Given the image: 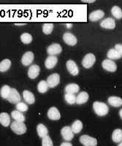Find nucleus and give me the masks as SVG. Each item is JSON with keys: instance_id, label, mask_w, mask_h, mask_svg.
<instances>
[{"instance_id": "f257e3e1", "label": "nucleus", "mask_w": 122, "mask_h": 146, "mask_svg": "<svg viewBox=\"0 0 122 146\" xmlns=\"http://www.w3.org/2000/svg\"><path fill=\"white\" fill-rule=\"evenodd\" d=\"M93 108L96 114L99 116H104L108 113L109 108L105 103L102 102H94L93 104Z\"/></svg>"}, {"instance_id": "f03ea898", "label": "nucleus", "mask_w": 122, "mask_h": 146, "mask_svg": "<svg viewBox=\"0 0 122 146\" xmlns=\"http://www.w3.org/2000/svg\"><path fill=\"white\" fill-rule=\"evenodd\" d=\"M10 128L12 131L16 135H24L27 131V126L24 123V122H19V121H15L11 123Z\"/></svg>"}, {"instance_id": "7ed1b4c3", "label": "nucleus", "mask_w": 122, "mask_h": 146, "mask_svg": "<svg viewBox=\"0 0 122 146\" xmlns=\"http://www.w3.org/2000/svg\"><path fill=\"white\" fill-rule=\"evenodd\" d=\"M96 62L95 56L92 53H88L84 56L82 61V65L86 69L91 68Z\"/></svg>"}, {"instance_id": "20e7f679", "label": "nucleus", "mask_w": 122, "mask_h": 146, "mask_svg": "<svg viewBox=\"0 0 122 146\" xmlns=\"http://www.w3.org/2000/svg\"><path fill=\"white\" fill-rule=\"evenodd\" d=\"M80 142L84 146H97V139L89 135H82L80 137Z\"/></svg>"}, {"instance_id": "39448f33", "label": "nucleus", "mask_w": 122, "mask_h": 146, "mask_svg": "<svg viewBox=\"0 0 122 146\" xmlns=\"http://www.w3.org/2000/svg\"><path fill=\"white\" fill-rule=\"evenodd\" d=\"M47 83L49 88H54L60 83V76L57 73H54L48 77Z\"/></svg>"}, {"instance_id": "423d86ee", "label": "nucleus", "mask_w": 122, "mask_h": 146, "mask_svg": "<svg viewBox=\"0 0 122 146\" xmlns=\"http://www.w3.org/2000/svg\"><path fill=\"white\" fill-rule=\"evenodd\" d=\"M61 134L64 140L67 142L70 141L74 137V132L70 126H64L61 131Z\"/></svg>"}, {"instance_id": "0eeeda50", "label": "nucleus", "mask_w": 122, "mask_h": 146, "mask_svg": "<svg viewBox=\"0 0 122 146\" xmlns=\"http://www.w3.org/2000/svg\"><path fill=\"white\" fill-rule=\"evenodd\" d=\"M10 103L12 104H18L21 102V95L19 93V91H17L15 88H11V91H10V94L9 95L8 98L7 99Z\"/></svg>"}, {"instance_id": "6e6552de", "label": "nucleus", "mask_w": 122, "mask_h": 146, "mask_svg": "<svg viewBox=\"0 0 122 146\" xmlns=\"http://www.w3.org/2000/svg\"><path fill=\"white\" fill-rule=\"evenodd\" d=\"M62 48L59 44L54 43L49 45L47 48V53L49 56H56L62 53Z\"/></svg>"}, {"instance_id": "1a4fd4ad", "label": "nucleus", "mask_w": 122, "mask_h": 146, "mask_svg": "<svg viewBox=\"0 0 122 146\" xmlns=\"http://www.w3.org/2000/svg\"><path fill=\"white\" fill-rule=\"evenodd\" d=\"M102 66L105 70L108 72H114L117 70V65L113 60H104L102 63Z\"/></svg>"}, {"instance_id": "9d476101", "label": "nucleus", "mask_w": 122, "mask_h": 146, "mask_svg": "<svg viewBox=\"0 0 122 146\" xmlns=\"http://www.w3.org/2000/svg\"><path fill=\"white\" fill-rule=\"evenodd\" d=\"M66 65H67V70H68L69 72L70 73L71 75H73V76H76V75H78L79 68L78 65L76 64V63L74 61H72V60H69V61L67 62Z\"/></svg>"}, {"instance_id": "9b49d317", "label": "nucleus", "mask_w": 122, "mask_h": 146, "mask_svg": "<svg viewBox=\"0 0 122 146\" xmlns=\"http://www.w3.org/2000/svg\"><path fill=\"white\" fill-rule=\"evenodd\" d=\"M63 40L66 44L71 46H74L77 44V38L75 35L70 32H66L63 35Z\"/></svg>"}, {"instance_id": "f8f14e48", "label": "nucleus", "mask_w": 122, "mask_h": 146, "mask_svg": "<svg viewBox=\"0 0 122 146\" xmlns=\"http://www.w3.org/2000/svg\"><path fill=\"white\" fill-rule=\"evenodd\" d=\"M40 68L38 65L34 64L29 68L28 70V76L31 79H35L40 75Z\"/></svg>"}, {"instance_id": "ddd939ff", "label": "nucleus", "mask_w": 122, "mask_h": 146, "mask_svg": "<svg viewBox=\"0 0 122 146\" xmlns=\"http://www.w3.org/2000/svg\"><path fill=\"white\" fill-rule=\"evenodd\" d=\"M34 54L32 52L28 51L23 55L21 58V63L24 66H29L33 62Z\"/></svg>"}, {"instance_id": "4468645a", "label": "nucleus", "mask_w": 122, "mask_h": 146, "mask_svg": "<svg viewBox=\"0 0 122 146\" xmlns=\"http://www.w3.org/2000/svg\"><path fill=\"white\" fill-rule=\"evenodd\" d=\"M48 117L50 118V120L53 121H57L59 120L61 118L60 112L59 111V110L57 109L55 107H52L48 111Z\"/></svg>"}, {"instance_id": "2eb2a0df", "label": "nucleus", "mask_w": 122, "mask_h": 146, "mask_svg": "<svg viewBox=\"0 0 122 146\" xmlns=\"http://www.w3.org/2000/svg\"><path fill=\"white\" fill-rule=\"evenodd\" d=\"M100 26L104 29H113L115 27V20H114V18H107L101 22Z\"/></svg>"}, {"instance_id": "dca6fc26", "label": "nucleus", "mask_w": 122, "mask_h": 146, "mask_svg": "<svg viewBox=\"0 0 122 146\" xmlns=\"http://www.w3.org/2000/svg\"><path fill=\"white\" fill-rule=\"evenodd\" d=\"M58 62V58L55 56H49L45 62V66L48 70L54 68Z\"/></svg>"}, {"instance_id": "f3484780", "label": "nucleus", "mask_w": 122, "mask_h": 146, "mask_svg": "<svg viewBox=\"0 0 122 146\" xmlns=\"http://www.w3.org/2000/svg\"><path fill=\"white\" fill-rule=\"evenodd\" d=\"M104 15H105V13L102 10H98L91 13L89 15V18L91 21H97L103 18Z\"/></svg>"}, {"instance_id": "a211bd4d", "label": "nucleus", "mask_w": 122, "mask_h": 146, "mask_svg": "<svg viewBox=\"0 0 122 146\" xmlns=\"http://www.w3.org/2000/svg\"><path fill=\"white\" fill-rule=\"evenodd\" d=\"M23 97H24V100L27 102V103H28L29 105H32L35 102V97H34V94L31 91H28V90L24 91V92H23Z\"/></svg>"}, {"instance_id": "6ab92c4d", "label": "nucleus", "mask_w": 122, "mask_h": 146, "mask_svg": "<svg viewBox=\"0 0 122 146\" xmlns=\"http://www.w3.org/2000/svg\"><path fill=\"white\" fill-rule=\"evenodd\" d=\"M110 105L115 108H119L122 106V99L118 96H110L107 100Z\"/></svg>"}, {"instance_id": "aec40b11", "label": "nucleus", "mask_w": 122, "mask_h": 146, "mask_svg": "<svg viewBox=\"0 0 122 146\" xmlns=\"http://www.w3.org/2000/svg\"><path fill=\"white\" fill-rule=\"evenodd\" d=\"M89 100V94L87 92L82 91L76 97V103L78 105H83Z\"/></svg>"}, {"instance_id": "412c9836", "label": "nucleus", "mask_w": 122, "mask_h": 146, "mask_svg": "<svg viewBox=\"0 0 122 146\" xmlns=\"http://www.w3.org/2000/svg\"><path fill=\"white\" fill-rule=\"evenodd\" d=\"M0 123L3 126L7 127L10 123V117L8 113H0Z\"/></svg>"}, {"instance_id": "4be33fe9", "label": "nucleus", "mask_w": 122, "mask_h": 146, "mask_svg": "<svg viewBox=\"0 0 122 146\" xmlns=\"http://www.w3.org/2000/svg\"><path fill=\"white\" fill-rule=\"evenodd\" d=\"M79 86L76 83H70V84H68L67 86H66L65 87V91L66 93L68 94H75L78 93L79 91Z\"/></svg>"}, {"instance_id": "5701e85b", "label": "nucleus", "mask_w": 122, "mask_h": 146, "mask_svg": "<svg viewBox=\"0 0 122 146\" xmlns=\"http://www.w3.org/2000/svg\"><path fill=\"white\" fill-rule=\"evenodd\" d=\"M37 131L39 137L41 138L45 137L47 136L48 134V129L46 128V126H45L44 124H42V123H40V124H38V126H37Z\"/></svg>"}, {"instance_id": "b1692460", "label": "nucleus", "mask_w": 122, "mask_h": 146, "mask_svg": "<svg viewBox=\"0 0 122 146\" xmlns=\"http://www.w3.org/2000/svg\"><path fill=\"white\" fill-rule=\"evenodd\" d=\"M11 117L15 120V121H19V122H24L25 121V116L19 110H13L11 113Z\"/></svg>"}, {"instance_id": "393cba45", "label": "nucleus", "mask_w": 122, "mask_h": 146, "mask_svg": "<svg viewBox=\"0 0 122 146\" xmlns=\"http://www.w3.org/2000/svg\"><path fill=\"white\" fill-rule=\"evenodd\" d=\"M107 56L110 60H117L121 58V56L119 54V52L115 50V48H111L107 52Z\"/></svg>"}, {"instance_id": "a878e982", "label": "nucleus", "mask_w": 122, "mask_h": 146, "mask_svg": "<svg viewBox=\"0 0 122 146\" xmlns=\"http://www.w3.org/2000/svg\"><path fill=\"white\" fill-rule=\"evenodd\" d=\"M11 64H12V62L10 59H4L0 62V72H5L7 71L11 66Z\"/></svg>"}, {"instance_id": "bb28decb", "label": "nucleus", "mask_w": 122, "mask_h": 146, "mask_svg": "<svg viewBox=\"0 0 122 146\" xmlns=\"http://www.w3.org/2000/svg\"><path fill=\"white\" fill-rule=\"evenodd\" d=\"M112 139L115 143H121L122 141V130L120 129L114 130L112 135Z\"/></svg>"}, {"instance_id": "cd10ccee", "label": "nucleus", "mask_w": 122, "mask_h": 146, "mask_svg": "<svg viewBox=\"0 0 122 146\" xmlns=\"http://www.w3.org/2000/svg\"><path fill=\"white\" fill-rule=\"evenodd\" d=\"M10 91H11V88L9 86H7V85L3 86L0 90V95L2 96V98L7 100L8 98L9 95H10Z\"/></svg>"}, {"instance_id": "c85d7f7f", "label": "nucleus", "mask_w": 122, "mask_h": 146, "mask_svg": "<svg viewBox=\"0 0 122 146\" xmlns=\"http://www.w3.org/2000/svg\"><path fill=\"white\" fill-rule=\"evenodd\" d=\"M72 130L75 134H78V133L80 132V131L82 130L83 129V123L82 122L79 120L75 121L73 123H72Z\"/></svg>"}, {"instance_id": "c756f323", "label": "nucleus", "mask_w": 122, "mask_h": 146, "mask_svg": "<svg viewBox=\"0 0 122 146\" xmlns=\"http://www.w3.org/2000/svg\"><path fill=\"white\" fill-rule=\"evenodd\" d=\"M48 85L45 80H41L37 85V90L40 94H45L48 90Z\"/></svg>"}, {"instance_id": "7c9ffc66", "label": "nucleus", "mask_w": 122, "mask_h": 146, "mask_svg": "<svg viewBox=\"0 0 122 146\" xmlns=\"http://www.w3.org/2000/svg\"><path fill=\"white\" fill-rule=\"evenodd\" d=\"M111 13L113 15L114 18H117V19H121L122 18V10L118 6H114L111 9Z\"/></svg>"}, {"instance_id": "2f4dec72", "label": "nucleus", "mask_w": 122, "mask_h": 146, "mask_svg": "<svg viewBox=\"0 0 122 146\" xmlns=\"http://www.w3.org/2000/svg\"><path fill=\"white\" fill-rule=\"evenodd\" d=\"M54 30V24L52 23H45L42 26V32L45 35H50Z\"/></svg>"}, {"instance_id": "473e14b6", "label": "nucleus", "mask_w": 122, "mask_h": 146, "mask_svg": "<svg viewBox=\"0 0 122 146\" xmlns=\"http://www.w3.org/2000/svg\"><path fill=\"white\" fill-rule=\"evenodd\" d=\"M64 100H65L66 102L70 105H74L76 102V96L73 94L66 93L64 95Z\"/></svg>"}, {"instance_id": "72a5a7b5", "label": "nucleus", "mask_w": 122, "mask_h": 146, "mask_svg": "<svg viewBox=\"0 0 122 146\" xmlns=\"http://www.w3.org/2000/svg\"><path fill=\"white\" fill-rule=\"evenodd\" d=\"M21 40L23 43L29 44L32 42V36L29 33H24L21 35Z\"/></svg>"}, {"instance_id": "f704fd0d", "label": "nucleus", "mask_w": 122, "mask_h": 146, "mask_svg": "<svg viewBox=\"0 0 122 146\" xmlns=\"http://www.w3.org/2000/svg\"><path fill=\"white\" fill-rule=\"evenodd\" d=\"M42 146H54L51 138L48 135H47V136H45V137L42 138Z\"/></svg>"}, {"instance_id": "c9c22d12", "label": "nucleus", "mask_w": 122, "mask_h": 146, "mask_svg": "<svg viewBox=\"0 0 122 146\" xmlns=\"http://www.w3.org/2000/svg\"><path fill=\"white\" fill-rule=\"evenodd\" d=\"M16 109L17 110H19V111L23 113V112L27 111V110H28V106H27V104H25L24 102H20L19 103L16 104Z\"/></svg>"}, {"instance_id": "e433bc0d", "label": "nucleus", "mask_w": 122, "mask_h": 146, "mask_svg": "<svg viewBox=\"0 0 122 146\" xmlns=\"http://www.w3.org/2000/svg\"><path fill=\"white\" fill-rule=\"evenodd\" d=\"M115 49L119 53L121 56H122V45L121 44H116L115 45Z\"/></svg>"}, {"instance_id": "4c0bfd02", "label": "nucleus", "mask_w": 122, "mask_h": 146, "mask_svg": "<svg viewBox=\"0 0 122 146\" xmlns=\"http://www.w3.org/2000/svg\"><path fill=\"white\" fill-rule=\"evenodd\" d=\"M60 146H72V145L69 142H65V143H62Z\"/></svg>"}, {"instance_id": "58836bf2", "label": "nucleus", "mask_w": 122, "mask_h": 146, "mask_svg": "<svg viewBox=\"0 0 122 146\" xmlns=\"http://www.w3.org/2000/svg\"><path fill=\"white\" fill-rule=\"evenodd\" d=\"M66 27H67V29L72 28V23H66Z\"/></svg>"}, {"instance_id": "ea45409f", "label": "nucleus", "mask_w": 122, "mask_h": 146, "mask_svg": "<svg viewBox=\"0 0 122 146\" xmlns=\"http://www.w3.org/2000/svg\"><path fill=\"white\" fill-rule=\"evenodd\" d=\"M94 2H95L94 0H93V1H84V2H85V3H93Z\"/></svg>"}, {"instance_id": "a19ab883", "label": "nucleus", "mask_w": 122, "mask_h": 146, "mask_svg": "<svg viewBox=\"0 0 122 146\" xmlns=\"http://www.w3.org/2000/svg\"><path fill=\"white\" fill-rule=\"evenodd\" d=\"M119 115H120V117L122 119V109L120 110V111H119Z\"/></svg>"}, {"instance_id": "79ce46f5", "label": "nucleus", "mask_w": 122, "mask_h": 146, "mask_svg": "<svg viewBox=\"0 0 122 146\" xmlns=\"http://www.w3.org/2000/svg\"><path fill=\"white\" fill-rule=\"evenodd\" d=\"M118 146H122V141L121 143H119V145Z\"/></svg>"}]
</instances>
